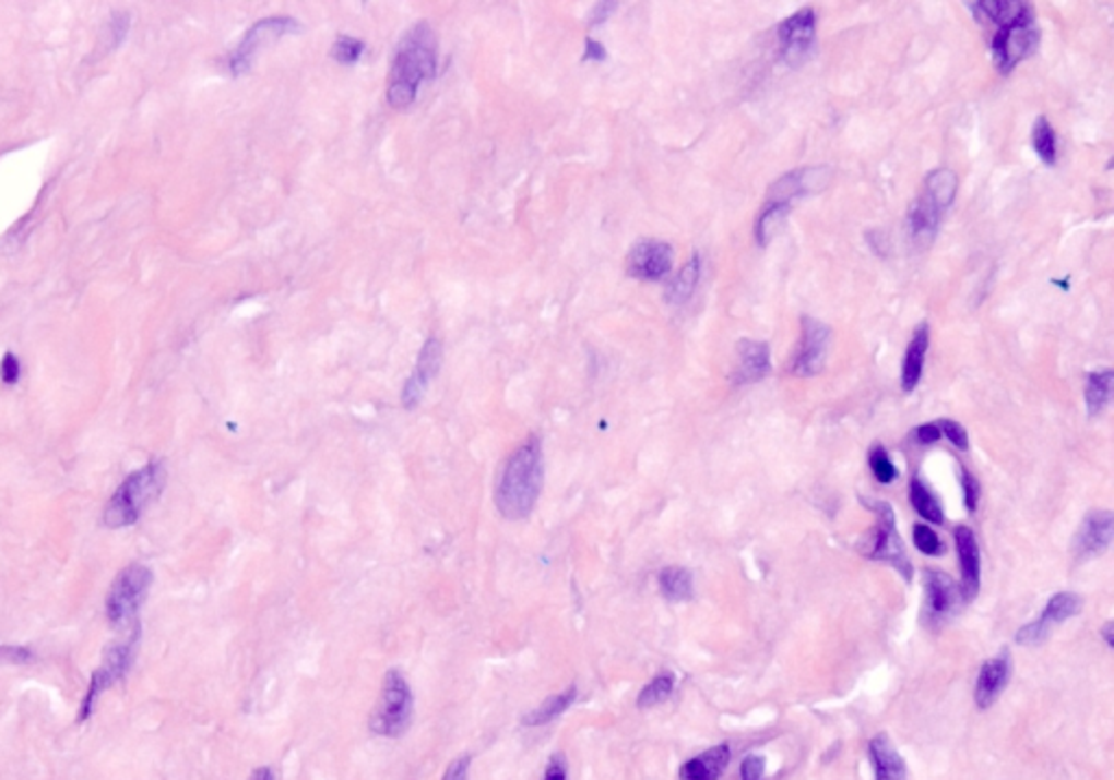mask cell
<instances>
[{
  "mask_svg": "<svg viewBox=\"0 0 1114 780\" xmlns=\"http://www.w3.org/2000/svg\"><path fill=\"white\" fill-rule=\"evenodd\" d=\"M868 464H870V470L875 475V479L881 483V485H888L897 479V468L894 464L890 461L888 453L881 448V446H873L870 453H868Z\"/></svg>",
  "mask_w": 1114,
  "mask_h": 780,
  "instance_id": "e575fe53",
  "label": "cell"
},
{
  "mask_svg": "<svg viewBox=\"0 0 1114 780\" xmlns=\"http://www.w3.org/2000/svg\"><path fill=\"white\" fill-rule=\"evenodd\" d=\"M927 344H929V331H927V324H921L914 331L912 341L908 346V352L903 357V368H901V387H903V392H912L919 385L921 374H923Z\"/></svg>",
  "mask_w": 1114,
  "mask_h": 780,
  "instance_id": "603a6c76",
  "label": "cell"
},
{
  "mask_svg": "<svg viewBox=\"0 0 1114 780\" xmlns=\"http://www.w3.org/2000/svg\"><path fill=\"white\" fill-rule=\"evenodd\" d=\"M940 214L943 212L925 194H921L908 214V227L912 238L921 244H929L936 238Z\"/></svg>",
  "mask_w": 1114,
  "mask_h": 780,
  "instance_id": "cb8c5ba5",
  "label": "cell"
},
{
  "mask_svg": "<svg viewBox=\"0 0 1114 780\" xmlns=\"http://www.w3.org/2000/svg\"><path fill=\"white\" fill-rule=\"evenodd\" d=\"M469 772H471V757L462 755L455 761H451L442 780H469Z\"/></svg>",
  "mask_w": 1114,
  "mask_h": 780,
  "instance_id": "60d3db41",
  "label": "cell"
},
{
  "mask_svg": "<svg viewBox=\"0 0 1114 780\" xmlns=\"http://www.w3.org/2000/svg\"><path fill=\"white\" fill-rule=\"evenodd\" d=\"M138 637H140V633H138V626H135V628H133V633H131L125 641L116 644V646H114V648L105 655L103 665L94 672L92 683H90V689H87V694H85V700H83V707H81V722H83L85 718H90L92 707H94V703H96L98 694H103L105 689H109L111 685H116L120 679H125L127 670H129V668H131V663H133L135 650H138Z\"/></svg>",
  "mask_w": 1114,
  "mask_h": 780,
  "instance_id": "30bf717a",
  "label": "cell"
},
{
  "mask_svg": "<svg viewBox=\"0 0 1114 780\" xmlns=\"http://www.w3.org/2000/svg\"><path fill=\"white\" fill-rule=\"evenodd\" d=\"M657 583H660V591L671 602H688L695 596L692 574L686 567H677V565L664 567L657 576Z\"/></svg>",
  "mask_w": 1114,
  "mask_h": 780,
  "instance_id": "484cf974",
  "label": "cell"
},
{
  "mask_svg": "<svg viewBox=\"0 0 1114 780\" xmlns=\"http://www.w3.org/2000/svg\"><path fill=\"white\" fill-rule=\"evenodd\" d=\"M1113 381L1114 374L1111 370H1104V372H1093L1089 376V383H1087V409H1089V416L1091 418H1098L1104 413V409L1109 407L1111 403V394H1113Z\"/></svg>",
  "mask_w": 1114,
  "mask_h": 780,
  "instance_id": "f1b7e54d",
  "label": "cell"
},
{
  "mask_svg": "<svg viewBox=\"0 0 1114 780\" xmlns=\"http://www.w3.org/2000/svg\"><path fill=\"white\" fill-rule=\"evenodd\" d=\"M545 780H566V761L559 755L549 759Z\"/></svg>",
  "mask_w": 1114,
  "mask_h": 780,
  "instance_id": "ee69618b",
  "label": "cell"
},
{
  "mask_svg": "<svg viewBox=\"0 0 1114 780\" xmlns=\"http://www.w3.org/2000/svg\"><path fill=\"white\" fill-rule=\"evenodd\" d=\"M545 481V459L538 437H530L512 453L497 483L495 503L503 518L525 520L532 516Z\"/></svg>",
  "mask_w": 1114,
  "mask_h": 780,
  "instance_id": "7a4b0ae2",
  "label": "cell"
},
{
  "mask_svg": "<svg viewBox=\"0 0 1114 780\" xmlns=\"http://www.w3.org/2000/svg\"><path fill=\"white\" fill-rule=\"evenodd\" d=\"M699 272H701V261H699V255H695L671 280V285L666 289V300L673 304H684L686 300H690V296L695 293V287L699 283Z\"/></svg>",
  "mask_w": 1114,
  "mask_h": 780,
  "instance_id": "f546056e",
  "label": "cell"
},
{
  "mask_svg": "<svg viewBox=\"0 0 1114 780\" xmlns=\"http://www.w3.org/2000/svg\"><path fill=\"white\" fill-rule=\"evenodd\" d=\"M914 435H916V440H919L921 444H936V442L943 437V435H940L938 424H923V427H919V429L914 431Z\"/></svg>",
  "mask_w": 1114,
  "mask_h": 780,
  "instance_id": "7bdbcfd3",
  "label": "cell"
},
{
  "mask_svg": "<svg viewBox=\"0 0 1114 780\" xmlns=\"http://www.w3.org/2000/svg\"><path fill=\"white\" fill-rule=\"evenodd\" d=\"M151 585H153V572L146 565L133 563V565L125 567L116 576V580L109 589L107 602H105L109 624L120 626L127 622H135V615L142 609Z\"/></svg>",
  "mask_w": 1114,
  "mask_h": 780,
  "instance_id": "8992f818",
  "label": "cell"
},
{
  "mask_svg": "<svg viewBox=\"0 0 1114 780\" xmlns=\"http://www.w3.org/2000/svg\"><path fill=\"white\" fill-rule=\"evenodd\" d=\"M675 689V676L673 672H660L638 696V709H651V707H657L662 703H666L671 698Z\"/></svg>",
  "mask_w": 1114,
  "mask_h": 780,
  "instance_id": "d6a6232c",
  "label": "cell"
},
{
  "mask_svg": "<svg viewBox=\"0 0 1114 780\" xmlns=\"http://www.w3.org/2000/svg\"><path fill=\"white\" fill-rule=\"evenodd\" d=\"M1113 628H1114L1113 622H1106V626H1104V631H1102V635H1104V639H1106V644H1109L1111 648H1113L1114 646Z\"/></svg>",
  "mask_w": 1114,
  "mask_h": 780,
  "instance_id": "7dc6e473",
  "label": "cell"
},
{
  "mask_svg": "<svg viewBox=\"0 0 1114 780\" xmlns=\"http://www.w3.org/2000/svg\"><path fill=\"white\" fill-rule=\"evenodd\" d=\"M960 475H962L964 505H967V509L973 514V512L977 509V503H980V483H977V479H975V477H973L967 468H962V470H960Z\"/></svg>",
  "mask_w": 1114,
  "mask_h": 780,
  "instance_id": "f35d334b",
  "label": "cell"
},
{
  "mask_svg": "<svg viewBox=\"0 0 1114 780\" xmlns=\"http://www.w3.org/2000/svg\"><path fill=\"white\" fill-rule=\"evenodd\" d=\"M249 780H275V772H273L271 768H260V770H256V772L251 775V779Z\"/></svg>",
  "mask_w": 1114,
  "mask_h": 780,
  "instance_id": "bcb514c9",
  "label": "cell"
},
{
  "mask_svg": "<svg viewBox=\"0 0 1114 780\" xmlns=\"http://www.w3.org/2000/svg\"><path fill=\"white\" fill-rule=\"evenodd\" d=\"M912 537H914V545H916L923 554L938 556V554L945 550V545H943V541L938 539V535H936L929 526H925V524H916V526L912 528Z\"/></svg>",
  "mask_w": 1114,
  "mask_h": 780,
  "instance_id": "8d00e7d4",
  "label": "cell"
},
{
  "mask_svg": "<svg viewBox=\"0 0 1114 780\" xmlns=\"http://www.w3.org/2000/svg\"><path fill=\"white\" fill-rule=\"evenodd\" d=\"M590 59H594V61H603V59H605V48H603L599 41H594V39H588V41H585L583 61H590Z\"/></svg>",
  "mask_w": 1114,
  "mask_h": 780,
  "instance_id": "f6af8a7d",
  "label": "cell"
},
{
  "mask_svg": "<svg viewBox=\"0 0 1114 780\" xmlns=\"http://www.w3.org/2000/svg\"><path fill=\"white\" fill-rule=\"evenodd\" d=\"M815 39H817V15L813 9H804L795 15H791L780 26V41H782L784 59L791 65L806 61V57L815 48Z\"/></svg>",
  "mask_w": 1114,
  "mask_h": 780,
  "instance_id": "4fadbf2b",
  "label": "cell"
},
{
  "mask_svg": "<svg viewBox=\"0 0 1114 780\" xmlns=\"http://www.w3.org/2000/svg\"><path fill=\"white\" fill-rule=\"evenodd\" d=\"M1114 537V514L1106 509L1091 512L1076 532L1074 539V554L1078 561H1091L1095 556H1102Z\"/></svg>",
  "mask_w": 1114,
  "mask_h": 780,
  "instance_id": "5bb4252c",
  "label": "cell"
},
{
  "mask_svg": "<svg viewBox=\"0 0 1114 780\" xmlns=\"http://www.w3.org/2000/svg\"><path fill=\"white\" fill-rule=\"evenodd\" d=\"M438 72V41L427 22L414 24L396 46L390 76L388 103L394 109H405L416 100L423 81H431Z\"/></svg>",
  "mask_w": 1114,
  "mask_h": 780,
  "instance_id": "6da1fadb",
  "label": "cell"
},
{
  "mask_svg": "<svg viewBox=\"0 0 1114 780\" xmlns=\"http://www.w3.org/2000/svg\"><path fill=\"white\" fill-rule=\"evenodd\" d=\"M1082 611V598L1074 591H1060L1056 596L1050 598L1045 611L1041 613L1039 620L1026 624L1023 628H1019L1017 633V644L1021 646H1036L1041 644L1043 639H1047L1050 631L1067 620H1071L1074 615H1078Z\"/></svg>",
  "mask_w": 1114,
  "mask_h": 780,
  "instance_id": "8fae6325",
  "label": "cell"
},
{
  "mask_svg": "<svg viewBox=\"0 0 1114 780\" xmlns=\"http://www.w3.org/2000/svg\"><path fill=\"white\" fill-rule=\"evenodd\" d=\"M673 269V249L666 242H638L627 255V274L640 280H660Z\"/></svg>",
  "mask_w": 1114,
  "mask_h": 780,
  "instance_id": "9a60e30c",
  "label": "cell"
},
{
  "mask_svg": "<svg viewBox=\"0 0 1114 780\" xmlns=\"http://www.w3.org/2000/svg\"><path fill=\"white\" fill-rule=\"evenodd\" d=\"M940 212L951 207L956 194H958V177L951 170H936L925 181L923 192Z\"/></svg>",
  "mask_w": 1114,
  "mask_h": 780,
  "instance_id": "83f0119b",
  "label": "cell"
},
{
  "mask_svg": "<svg viewBox=\"0 0 1114 780\" xmlns=\"http://www.w3.org/2000/svg\"><path fill=\"white\" fill-rule=\"evenodd\" d=\"M300 31V22L289 17V15H277V17H264L260 20L258 24H253L247 35L242 37V41L238 44L234 57H232V72L236 76L249 72L256 55L269 46V44H275L277 39H281L283 35H289V33H298Z\"/></svg>",
  "mask_w": 1114,
  "mask_h": 780,
  "instance_id": "9c48e42d",
  "label": "cell"
},
{
  "mask_svg": "<svg viewBox=\"0 0 1114 780\" xmlns=\"http://www.w3.org/2000/svg\"><path fill=\"white\" fill-rule=\"evenodd\" d=\"M1032 146L1036 151V155L1047 164V166H1054L1056 164V131L1054 127L1050 124L1047 118H1039L1036 124H1034V131H1032Z\"/></svg>",
  "mask_w": 1114,
  "mask_h": 780,
  "instance_id": "836d02e7",
  "label": "cell"
},
{
  "mask_svg": "<svg viewBox=\"0 0 1114 780\" xmlns=\"http://www.w3.org/2000/svg\"><path fill=\"white\" fill-rule=\"evenodd\" d=\"M577 698V687L570 685L568 689L559 692L556 696H552L549 700H545L538 709L530 711L525 718H523V724L525 727H532V729H538V727H545L549 722H554L556 718H559L566 709H570V705L574 703Z\"/></svg>",
  "mask_w": 1114,
  "mask_h": 780,
  "instance_id": "4316f807",
  "label": "cell"
},
{
  "mask_svg": "<svg viewBox=\"0 0 1114 780\" xmlns=\"http://www.w3.org/2000/svg\"><path fill=\"white\" fill-rule=\"evenodd\" d=\"M0 379H2L7 385H13V383L20 379V363H17V359H15L11 352H7V355L2 357V363H0Z\"/></svg>",
  "mask_w": 1114,
  "mask_h": 780,
  "instance_id": "b9f144b4",
  "label": "cell"
},
{
  "mask_svg": "<svg viewBox=\"0 0 1114 780\" xmlns=\"http://www.w3.org/2000/svg\"><path fill=\"white\" fill-rule=\"evenodd\" d=\"M440 363H442V344L436 337H431L425 341V346L418 355V361H416V370L403 387V407L405 409H414L420 403L431 379L440 372Z\"/></svg>",
  "mask_w": 1114,
  "mask_h": 780,
  "instance_id": "e0dca14e",
  "label": "cell"
},
{
  "mask_svg": "<svg viewBox=\"0 0 1114 780\" xmlns=\"http://www.w3.org/2000/svg\"><path fill=\"white\" fill-rule=\"evenodd\" d=\"M910 501L923 520L932 521V524L945 521V514H943L938 501L919 479H912V483H910Z\"/></svg>",
  "mask_w": 1114,
  "mask_h": 780,
  "instance_id": "1f68e13d",
  "label": "cell"
},
{
  "mask_svg": "<svg viewBox=\"0 0 1114 780\" xmlns=\"http://www.w3.org/2000/svg\"><path fill=\"white\" fill-rule=\"evenodd\" d=\"M1008 683H1010V655L1006 650H1002L997 657L988 659L980 670L977 685H975L977 709H982V711L991 709L999 700V696L1004 694Z\"/></svg>",
  "mask_w": 1114,
  "mask_h": 780,
  "instance_id": "ac0fdd59",
  "label": "cell"
},
{
  "mask_svg": "<svg viewBox=\"0 0 1114 780\" xmlns=\"http://www.w3.org/2000/svg\"><path fill=\"white\" fill-rule=\"evenodd\" d=\"M923 591L921 620L929 628H943L949 624L964 602L960 585L940 569L929 567L923 572Z\"/></svg>",
  "mask_w": 1114,
  "mask_h": 780,
  "instance_id": "52a82bcc",
  "label": "cell"
},
{
  "mask_svg": "<svg viewBox=\"0 0 1114 780\" xmlns=\"http://www.w3.org/2000/svg\"><path fill=\"white\" fill-rule=\"evenodd\" d=\"M738 372L740 383H758L771 372V348L765 341L743 339L738 341Z\"/></svg>",
  "mask_w": 1114,
  "mask_h": 780,
  "instance_id": "ffe728a7",
  "label": "cell"
},
{
  "mask_svg": "<svg viewBox=\"0 0 1114 780\" xmlns=\"http://www.w3.org/2000/svg\"><path fill=\"white\" fill-rule=\"evenodd\" d=\"M832 181V172L828 168H804V170H793L791 175L782 177L769 192V201L767 203H780V205H789L799 199V196H806V194H813V192H821L823 188H828Z\"/></svg>",
  "mask_w": 1114,
  "mask_h": 780,
  "instance_id": "2e32d148",
  "label": "cell"
},
{
  "mask_svg": "<svg viewBox=\"0 0 1114 780\" xmlns=\"http://www.w3.org/2000/svg\"><path fill=\"white\" fill-rule=\"evenodd\" d=\"M414 698L405 676L390 670L381 685V698L370 716V731L381 737H401L412 724Z\"/></svg>",
  "mask_w": 1114,
  "mask_h": 780,
  "instance_id": "5b68a950",
  "label": "cell"
},
{
  "mask_svg": "<svg viewBox=\"0 0 1114 780\" xmlns=\"http://www.w3.org/2000/svg\"><path fill=\"white\" fill-rule=\"evenodd\" d=\"M956 548H958V559H960V567H962L960 589H962L964 602H971L980 591L982 561H980V548L975 541V532L969 526L956 528Z\"/></svg>",
  "mask_w": 1114,
  "mask_h": 780,
  "instance_id": "d6986e66",
  "label": "cell"
},
{
  "mask_svg": "<svg viewBox=\"0 0 1114 780\" xmlns=\"http://www.w3.org/2000/svg\"><path fill=\"white\" fill-rule=\"evenodd\" d=\"M767 761L760 755H749L740 764V779L743 780H767L765 779Z\"/></svg>",
  "mask_w": 1114,
  "mask_h": 780,
  "instance_id": "ab89813d",
  "label": "cell"
},
{
  "mask_svg": "<svg viewBox=\"0 0 1114 780\" xmlns=\"http://www.w3.org/2000/svg\"><path fill=\"white\" fill-rule=\"evenodd\" d=\"M166 485V470L162 464H149L133 472L111 496L105 507V524L109 528H125L142 518V514L157 501Z\"/></svg>",
  "mask_w": 1114,
  "mask_h": 780,
  "instance_id": "3957f363",
  "label": "cell"
},
{
  "mask_svg": "<svg viewBox=\"0 0 1114 780\" xmlns=\"http://www.w3.org/2000/svg\"><path fill=\"white\" fill-rule=\"evenodd\" d=\"M868 759L875 780H908V766L886 735H877L868 742Z\"/></svg>",
  "mask_w": 1114,
  "mask_h": 780,
  "instance_id": "7402d4cb",
  "label": "cell"
},
{
  "mask_svg": "<svg viewBox=\"0 0 1114 780\" xmlns=\"http://www.w3.org/2000/svg\"><path fill=\"white\" fill-rule=\"evenodd\" d=\"M802 328H804V339H802V346H799V352L795 357V365H793V372L797 376H815L823 370L826 365V359H828V350H830V339H832V331L828 324L815 320V317H804L802 320Z\"/></svg>",
  "mask_w": 1114,
  "mask_h": 780,
  "instance_id": "7c38bea8",
  "label": "cell"
},
{
  "mask_svg": "<svg viewBox=\"0 0 1114 780\" xmlns=\"http://www.w3.org/2000/svg\"><path fill=\"white\" fill-rule=\"evenodd\" d=\"M969 7L980 13L977 17H988L991 22L999 24V28L1032 13V7L1028 2H1019V0H984V2H973Z\"/></svg>",
  "mask_w": 1114,
  "mask_h": 780,
  "instance_id": "d4e9b609",
  "label": "cell"
},
{
  "mask_svg": "<svg viewBox=\"0 0 1114 780\" xmlns=\"http://www.w3.org/2000/svg\"><path fill=\"white\" fill-rule=\"evenodd\" d=\"M732 759V751L727 744H719L699 757L688 759L679 768V780H719L727 770Z\"/></svg>",
  "mask_w": 1114,
  "mask_h": 780,
  "instance_id": "44dd1931",
  "label": "cell"
},
{
  "mask_svg": "<svg viewBox=\"0 0 1114 780\" xmlns=\"http://www.w3.org/2000/svg\"><path fill=\"white\" fill-rule=\"evenodd\" d=\"M364 52V44L357 41L355 37H348V35H342L333 41L331 46V57L337 61V63H344V65H351L355 63Z\"/></svg>",
  "mask_w": 1114,
  "mask_h": 780,
  "instance_id": "d590c367",
  "label": "cell"
},
{
  "mask_svg": "<svg viewBox=\"0 0 1114 780\" xmlns=\"http://www.w3.org/2000/svg\"><path fill=\"white\" fill-rule=\"evenodd\" d=\"M1041 41V33L1034 26L1032 13L1021 20L1002 26L993 37V55L1002 72H1010L1019 61L1030 57Z\"/></svg>",
  "mask_w": 1114,
  "mask_h": 780,
  "instance_id": "ba28073f",
  "label": "cell"
},
{
  "mask_svg": "<svg viewBox=\"0 0 1114 780\" xmlns=\"http://www.w3.org/2000/svg\"><path fill=\"white\" fill-rule=\"evenodd\" d=\"M791 207L789 205H780V203H767L760 218H758V225H756V238L762 247H767L782 229V225L786 223V216H789Z\"/></svg>",
  "mask_w": 1114,
  "mask_h": 780,
  "instance_id": "4dcf8cb0",
  "label": "cell"
},
{
  "mask_svg": "<svg viewBox=\"0 0 1114 780\" xmlns=\"http://www.w3.org/2000/svg\"><path fill=\"white\" fill-rule=\"evenodd\" d=\"M938 429H940V435H945L958 451H969V433L962 424H958L953 420H940Z\"/></svg>",
  "mask_w": 1114,
  "mask_h": 780,
  "instance_id": "74e56055",
  "label": "cell"
},
{
  "mask_svg": "<svg viewBox=\"0 0 1114 780\" xmlns=\"http://www.w3.org/2000/svg\"><path fill=\"white\" fill-rule=\"evenodd\" d=\"M864 507L875 514L877 524L868 532V537L862 539L860 552L866 559L890 563L901 574V578H905L910 583L914 567H912V561L908 556L905 548H903V541L899 537L894 509L886 501H864Z\"/></svg>",
  "mask_w": 1114,
  "mask_h": 780,
  "instance_id": "277c9868",
  "label": "cell"
}]
</instances>
